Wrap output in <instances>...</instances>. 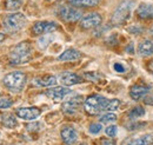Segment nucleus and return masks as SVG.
Masks as SVG:
<instances>
[{
  "label": "nucleus",
  "mask_w": 153,
  "mask_h": 145,
  "mask_svg": "<svg viewBox=\"0 0 153 145\" xmlns=\"http://www.w3.org/2000/svg\"><path fill=\"white\" fill-rule=\"evenodd\" d=\"M59 80L62 85L65 86H72L82 81L81 77H79L78 74L72 72H62L59 74Z\"/></svg>",
  "instance_id": "obj_13"
},
{
  "label": "nucleus",
  "mask_w": 153,
  "mask_h": 145,
  "mask_svg": "<svg viewBox=\"0 0 153 145\" xmlns=\"http://www.w3.org/2000/svg\"><path fill=\"white\" fill-rule=\"evenodd\" d=\"M59 17L66 22H76L82 17V12L72 6H62L59 10Z\"/></svg>",
  "instance_id": "obj_6"
},
{
  "label": "nucleus",
  "mask_w": 153,
  "mask_h": 145,
  "mask_svg": "<svg viewBox=\"0 0 153 145\" xmlns=\"http://www.w3.org/2000/svg\"><path fill=\"white\" fill-rule=\"evenodd\" d=\"M12 104H13L12 99H10L7 97L0 98V109H8V108L12 106Z\"/></svg>",
  "instance_id": "obj_26"
},
{
  "label": "nucleus",
  "mask_w": 153,
  "mask_h": 145,
  "mask_svg": "<svg viewBox=\"0 0 153 145\" xmlns=\"http://www.w3.org/2000/svg\"><path fill=\"white\" fill-rule=\"evenodd\" d=\"M1 120H2V124L8 129H13L18 125V122H17V118L12 114V113H6V114H2L1 117Z\"/></svg>",
  "instance_id": "obj_20"
},
{
  "label": "nucleus",
  "mask_w": 153,
  "mask_h": 145,
  "mask_svg": "<svg viewBox=\"0 0 153 145\" xmlns=\"http://www.w3.org/2000/svg\"><path fill=\"white\" fill-rule=\"evenodd\" d=\"M128 31L131 32V33H141V31H143V28L140 27V26H132V27H130L128 28Z\"/></svg>",
  "instance_id": "obj_32"
},
{
  "label": "nucleus",
  "mask_w": 153,
  "mask_h": 145,
  "mask_svg": "<svg viewBox=\"0 0 153 145\" xmlns=\"http://www.w3.org/2000/svg\"><path fill=\"white\" fill-rule=\"evenodd\" d=\"M70 4L81 7H94L99 4L100 0H67Z\"/></svg>",
  "instance_id": "obj_21"
},
{
  "label": "nucleus",
  "mask_w": 153,
  "mask_h": 145,
  "mask_svg": "<svg viewBox=\"0 0 153 145\" xmlns=\"http://www.w3.org/2000/svg\"><path fill=\"white\" fill-rule=\"evenodd\" d=\"M17 117L24 120H34L41 114V110L38 108H19L16 111Z\"/></svg>",
  "instance_id": "obj_9"
},
{
  "label": "nucleus",
  "mask_w": 153,
  "mask_h": 145,
  "mask_svg": "<svg viewBox=\"0 0 153 145\" xmlns=\"http://www.w3.org/2000/svg\"><path fill=\"white\" fill-rule=\"evenodd\" d=\"M110 99L99 96V94H92L87 97L84 102V108L87 113L90 114H98L102 111H106V106Z\"/></svg>",
  "instance_id": "obj_3"
},
{
  "label": "nucleus",
  "mask_w": 153,
  "mask_h": 145,
  "mask_svg": "<svg viewBox=\"0 0 153 145\" xmlns=\"http://www.w3.org/2000/svg\"><path fill=\"white\" fill-rule=\"evenodd\" d=\"M146 125V123L145 122H138V123H132V124H130L127 129L128 130H137V129H140V127H144Z\"/></svg>",
  "instance_id": "obj_29"
},
{
  "label": "nucleus",
  "mask_w": 153,
  "mask_h": 145,
  "mask_svg": "<svg viewBox=\"0 0 153 145\" xmlns=\"http://www.w3.org/2000/svg\"><path fill=\"white\" fill-rule=\"evenodd\" d=\"M101 145H115L113 142L108 141V139H101Z\"/></svg>",
  "instance_id": "obj_35"
},
{
  "label": "nucleus",
  "mask_w": 153,
  "mask_h": 145,
  "mask_svg": "<svg viewBox=\"0 0 153 145\" xmlns=\"http://www.w3.org/2000/svg\"><path fill=\"white\" fill-rule=\"evenodd\" d=\"M90 132L92 133V135H98L101 130H102V126H101V124H98V123H94V124H91L90 125Z\"/></svg>",
  "instance_id": "obj_28"
},
{
  "label": "nucleus",
  "mask_w": 153,
  "mask_h": 145,
  "mask_svg": "<svg viewBox=\"0 0 153 145\" xmlns=\"http://www.w3.org/2000/svg\"><path fill=\"white\" fill-rule=\"evenodd\" d=\"M81 57V53L76 49H68L64 51L61 55L58 57V60L60 61H74Z\"/></svg>",
  "instance_id": "obj_17"
},
{
  "label": "nucleus",
  "mask_w": 153,
  "mask_h": 145,
  "mask_svg": "<svg viewBox=\"0 0 153 145\" xmlns=\"http://www.w3.org/2000/svg\"><path fill=\"white\" fill-rule=\"evenodd\" d=\"M126 145H132V144H130V143H127V144H126Z\"/></svg>",
  "instance_id": "obj_39"
},
{
  "label": "nucleus",
  "mask_w": 153,
  "mask_h": 145,
  "mask_svg": "<svg viewBox=\"0 0 153 145\" xmlns=\"http://www.w3.org/2000/svg\"><path fill=\"white\" fill-rule=\"evenodd\" d=\"M84 77L85 78H87V79H90V80H98L99 78H100V74H98V73H94V72H90V73H85L84 74Z\"/></svg>",
  "instance_id": "obj_30"
},
{
  "label": "nucleus",
  "mask_w": 153,
  "mask_h": 145,
  "mask_svg": "<svg viewBox=\"0 0 153 145\" xmlns=\"http://www.w3.org/2000/svg\"><path fill=\"white\" fill-rule=\"evenodd\" d=\"M132 145H152L153 144V136L152 135H145L140 138H134L128 142Z\"/></svg>",
  "instance_id": "obj_19"
},
{
  "label": "nucleus",
  "mask_w": 153,
  "mask_h": 145,
  "mask_svg": "<svg viewBox=\"0 0 153 145\" xmlns=\"http://www.w3.org/2000/svg\"><path fill=\"white\" fill-rule=\"evenodd\" d=\"M72 91L70 89H65V87H53V89H48V90L45 92V94L56 100V102H59V100H62L64 98H66V96L71 94Z\"/></svg>",
  "instance_id": "obj_12"
},
{
  "label": "nucleus",
  "mask_w": 153,
  "mask_h": 145,
  "mask_svg": "<svg viewBox=\"0 0 153 145\" xmlns=\"http://www.w3.org/2000/svg\"><path fill=\"white\" fill-rule=\"evenodd\" d=\"M61 139L66 145L74 144L78 141V132L74 127L72 126H65L61 130Z\"/></svg>",
  "instance_id": "obj_11"
},
{
  "label": "nucleus",
  "mask_w": 153,
  "mask_h": 145,
  "mask_svg": "<svg viewBox=\"0 0 153 145\" xmlns=\"http://www.w3.org/2000/svg\"><path fill=\"white\" fill-rule=\"evenodd\" d=\"M82 103V97L80 96H76V97H73L72 99L67 100L66 103L62 104V111L64 113L66 114H74L78 112L79 110V106L81 105Z\"/></svg>",
  "instance_id": "obj_10"
},
{
  "label": "nucleus",
  "mask_w": 153,
  "mask_h": 145,
  "mask_svg": "<svg viewBox=\"0 0 153 145\" xmlns=\"http://www.w3.org/2000/svg\"><path fill=\"white\" fill-rule=\"evenodd\" d=\"M99 120H100V123L110 124V123H113V122L117 120V116L113 112H106V113H104V114H101L99 117Z\"/></svg>",
  "instance_id": "obj_23"
},
{
  "label": "nucleus",
  "mask_w": 153,
  "mask_h": 145,
  "mask_svg": "<svg viewBox=\"0 0 153 145\" xmlns=\"http://www.w3.org/2000/svg\"><path fill=\"white\" fill-rule=\"evenodd\" d=\"M26 80H27V77L25 73L20 72V71H14V72L7 73L4 77L2 83L10 91L18 93L24 90L26 85Z\"/></svg>",
  "instance_id": "obj_2"
},
{
  "label": "nucleus",
  "mask_w": 153,
  "mask_h": 145,
  "mask_svg": "<svg viewBox=\"0 0 153 145\" xmlns=\"http://www.w3.org/2000/svg\"><path fill=\"white\" fill-rule=\"evenodd\" d=\"M151 33L153 34V26H152V28H151Z\"/></svg>",
  "instance_id": "obj_38"
},
{
  "label": "nucleus",
  "mask_w": 153,
  "mask_h": 145,
  "mask_svg": "<svg viewBox=\"0 0 153 145\" xmlns=\"http://www.w3.org/2000/svg\"><path fill=\"white\" fill-rule=\"evenodd\" d=\"M147 93H149V86L143 85V84H135V85H133L131 87V90H130V96H131V98L134 99V100H138V99L144 98Z\"/></svg>",
  "instance_id": "obj_14"
},
{
  "label": "nucleus",
  "mask_w": 153,
  "mask_h": 145,
  "mask_svg": "<svg viewBox=\"0 0 153 145\" xmlns=\"http://www.w3.org/2000/svg\"><path fill=\"white\" fill-rule=\"evenodd\" d=\"M34 85L37 86H41V87H51V86H54L57 84V78L54 75H44L41 78H37L34 79Z\"/></svg>",
  "instance_id": "obj_18"
},
{
  "label": "nucleus",
  "mask_w": 153,
  "mask_h": 145,
  "mask_svg": "<svg viewBox=\"0 0 153 145\" xmlns=\"http://www.w3.org/2000/svg\"><path fill=\"white\" fill-rule=\"evenodd\" d=\"M4 39H5V34L4 33H0V44L4 41Z\"/></svg>",
  "instance_id": "obj_37"
},
{
  "label": "nucleus",
  "mask_w": 153,
  "mask_h": 145,
  "mask_svg": "<svg viewBox=\"0 0 153 145\" xmlns=\"http://www.w3.org/2000/svg\"><path fill=\"white\" fill-rule=\"evenodd\" d=\"M27 22L26 17L22 13H11L4 18V26L10 33H17L25 27Z\"/></svg>",
  "instance_id": "obj_5"
},
{
  "label": "nucleus",
  "mask_w": 153,
  "mask_h": 145,
  "mask_svg": "<svg viewBox=\"0 0 153 145\" xmlns=\"http://www.w3.org/2000/svg\"><path fill=\"white\" fill-rule=\"evenodd\" d=\"M58 28V25L53 21H38L33 25L32 31L34 34H46L56 31Z\"/></svg>",
  "instance_id": "obj_8"
},
{
  "label": "nucleus",
  "mask_w": 153,
  "mask_h": 145,
  "mask_svg": "<svg viewBox=\"0 0 153 145\" xmlns=\"http://www.w3.org/2000/svg\"><path fill=\"white\" fill-rule=\"evenodd\" d=\"M126 52H127V53H131V55H133V53H134V45H133V43H131V44H130V46H127V47H126Z\"/></svg>",
  "instance_id": "obj_34"
},
{
  "label": "nucleus",
  "mask_w": 153,
  "mask_h": 145,
  "mask_svg": "<svg viewBox=\"0 0 153 145\" xmlns=\"http://www.w3.org/2000/svg\"><path fill=\"white\" fill-rule=\"evenodd\" d=\"M144 103L147 105H153V96H145L144 97Z\"/></svg>",
  "instance_id": "obj_33"
},
{
  "label": "nucleus",
  "mask_w": 153,
  "mask_h": 145,
  "mask_svg": "<svg viewBox=\"0 0 153 145\" xmlns=\"http://www.w3.org/2000/svg\"><path fill=\"white\" fill-rule=\"evenodd\" d=\"M101 21H102L101 16L97 12H92V13H88L87 16H85L81 19L80 26L84 30H91V28H94L97 26H99L101 24Z\"/></svg>",
  "instance_id": "obj_7"
},
{
  "label": "nucleus",
  "mask_w": 153,
  "mask_h": 145,
  "mask_svg": "<svg viewBox=\"0 0 153 145\" xmlns=\"http://www.w3.org/2000/svg\"><path fill=\"white\" fill-rule=\"evenodd\" d=\"M149 70H150L151 73H153V60H151V61L149 63Z\"/></svg>",
  "instance_id": "obj_36"
},
{
  "label": "nucleus",
  "mask_w": 153,
  "mask_h": 145,
  "mask_svg": "<svg viewBox=\"0 0 153 145\" xmlns=\"http://www.w3.org/2000/svg\"><path fill=\"white\" fill-rule=\"evenodd\" d=\"M137 16L141 19H153V5L140 4L137 8Z\"/></svg>",
  "instance_id": "obj_15"
},
{
  "label": "nucleus",
  "mask_w": 153,
  "mask_h": 145,
  "mask_svg": "<svg viewBox=\"0 0 153 145\" xmlns=\"http://www.w3.org/2000/svg\"><path fill=\"white\" fill-rule=\"evenodd\" d=\"M138 53L143 57H150L153 55V41L152 40H143L138 45Z\"/></svg>",
  "instance_id": "obj_16"
},
{
  "label": "nucleus",
  "mask_w": 153,
  "mask_h": 145,
  "mask_svg": "<svg viewBox=\"0 0 153 145\" xmlns=\"http://www.w3.org/2000/svg\"><path fill=\"white\" fill-rule=\"evenodd\" d=\"M120 106V100L118 99H110L108 103H107V106H106V112H112L115 110L119 109Z\"/></svg>",
  "instance_id": "obj_25"
},
{
  "label": "nucleus",
  "mask_w": 153,
  "mask_h": 145,
  "mask_svg": "<svg viewBox=\"0 0 153 145\" xmlns=\"http://www.w3.org/2000/svg\"><path fill=\"white\" fill-rule=\"evenodd\" d=\"M117 131H118V129H117L115 125H110V126L106 127V130H105L106 136H108L110 138H114L115 136H117Z\"/></svg>",
  "instance_id": "obj_27"
},
{
  "label": "nucleus",
  "mask_w": 153,
  "mask_h": 145,
  "mask_svg": "<svg viewBox=\"0 0 153 145\" xmlns=\"http://www.w3.org/2000/svg\"><path fill=\"white\" fill-rule=\"evenodd\" d=\"M132 6H133V1L131 0H124L121 1L118 7L115 8L113 12V16L111 18V22L114 26L123 25L127 19L131 16V11H132Z\"/></svg>",
  "instance_id": "obj_4"
},
{
  "label": "nucleus",
  "mask_w": 153,
  "mask_h": 145,
  "mask_svg": "<svg viewBox=\"0 0 153 145\" xmlns=\"http://www.w3.org/2000/svg\"><path fill=\"white\" fill-rule=\"evenodd\" d=\"M22 0H5L4 5L7 11H17L22 6Z\"/></svg>",
  "instance_id": "obj_22"
},
{
  "label": "nucleus",
  "mask_w": 153,
  "mask_h": 145,
  "mask_svg": "<svg viewBox=\"0 0 153 145\" xmlns=\"http://www.w3.org/2000/svg\"><path fill=\"white\" fill-rule=\"evenodd\" d=\"M114 70L117 71V72H120V73H123V72H125L126 71V69H125V66L123 65V64H120V63H115L114 64Z\"/></svg>",
  "instance_id": "obj_31"
},
{
  "label": "nucleus",
  "mask_w": 153,
  "mask_h": 145,
  "mask_svg": "<svg viewBox=\"0 0 153 145\" xmlns=\"http://www.w3.org/2000/svg\"><path fill=\"white\" fill-rule=\"evenodd\" d=\"M144 114H145L144 108H141V106H135V108H133V109L130 111L128 117H130V119H137V118L143 117Z\"/></svg>",
  "instance_id": "obj_24"
},
{
  "label": "nucleus",
  "mask_w": 153,
  "mask_h": 145,
  "mask_svg": "<svg viewBox=\"0 0 153 145\" xmlns=\"http://www.w3.org/2000/svg\"><path fill=\"white\" fill-rule=\"evenodd\" d=\"M31 57H32V45L27 41H22L11 50L10 63L13 65H21L30 61Z\"/></svg>",
  "instance_id": "obj_1"
}]
</instances>
